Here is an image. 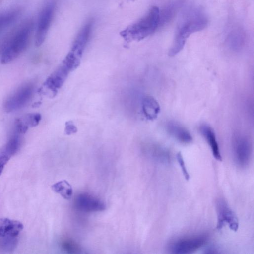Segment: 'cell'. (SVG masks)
I'll use <instances>...</instances> for the list:
<instances>
[{"label":"cell","instance_id":"6da1fadb","mask_svg":"<svg viewBox=\"0 0 254 254\" xmlns=\"http://www.w3.org/2000/svg\"><path fill=\"white\" fill-rule=\"evenodd\" d=\"M208 22V18L201 8L192 6L188 8L178 24L168 52L169 56L173 57L179 53L184 48L188 38L191 34L205 29Z\"/></svg>","mask_w":254,"mask_h":254},{"label":"cell","instance_id":"7a4b0ae2","mask_svg":"<svg viewBox=\"0 0 254 254\" xmlns=\"http://www.w3.org/2000/svg\"><path fill=\"white\" fill-rule=\"evenodd\" d=\"M159 19V8L153 6L142 18L122 31L121 35L128 42L143 40L158 29Z\"/></svg>","mask_w":254,"mask_h":254},{"label":"cell","instance_id":"3957f363","mask_svg":"<svg viewBox=\"0 0 254 254\" xmlns=\"http://www.w3.org/2000/svg\"><path fill=\"white\" fill-rule=\"evenodd\" d=\"M33 23L22 25L5 44L1 56V62L5 64L13 61L26 48L32 31Z\"/></svg>","mask_w":254,"mask_h":254},{"label":"cell","instance_id":"277c9868","mask_svg":"<svg viewBox=\"0 0 254 254\" xmlns=\"http://www.w3.org/2000/svg\"><path fill=\"white\" fill-rule=\"evenodd\" d=\"M34 91V86L32 83H27L20 87L5 101V111L11 113L23 108L31 99Z\"/></svg>","mask_w":254,"mask_h":254},{"label":"cell","instance_id":"5b68a950","mask_svg":"<svg viewBox=\"0 0 254 254\" xmlns=\"http://www.w3.org/2000/svg\"><path fill=\"white\" fill-rule=\"evenodd\" d=\"M215 205L217 229L220 230L227 224L232 230L237 231L239 227L238 218L227 202L223 198H218L216 201Z\"/></svg>","mask_w":254,"mask_h":254},{"label":"cell","instance_id":"8992f818","mask_svg":"<svg viewBox=\"0 0 254 254\" xmlns=\"http://www.w3.org/2000/svg\"><path fill=\"white\" fill-rule=\"evenodd\" d=\"M232 151L234 160L239 166L245 167L249 164L252 148L247 137L242 135L235 136L233 140Z\"/></svg>","mask_w":254,"mask_h":254},{"label":"cell","instance_id":"52a82bcc","mask_svg":"<svg viewBox=\"0 0 254 254\" xmlns=\"http://www.w3.org/2000/svg\"><path fill=\"white\" fill-rule=\"evenodd\" d=\"M207 238L205 234H200L182 238L173 244L171 252L177 254L191 253L204 245Z\"/></svg>","mask_w":254,"mask_h":254},{"label":"cell","instance_id":"ba28073f","mask_svg":"<svg viewBox=\"0 0 254 254\" xmlns=\"http://www.w3.org/2000/svg\"><path fill=\"white\" fill-rule=\"evenodd\" d=\"M54 12L53 4L47 5L41 11L38 19L35 36V45L41 46L44 42L50 26Z\"/></svg>","mask_w":254,"mask_h":254},{"label":"cell","instance_id":"9c48e42d","mask_svg":"<svg viewBox=\"0 0 254 254\" xmlns=\"http://www.w3.org/2000/svg\"><path fill=\"white\" fill-rule=\"evenodd\" d=\"M75 207L84 212L102 211L106 209V204L101 200L87 193L78 194L74 199Z\"/></svg>","mask_w":254,"mask_h":254},{"label":"cell","instance_id":"30bf717a","mask_svg":"<svg viewBox=\"0 0 254 254\" xmlns=\"http://www.w3.org/2000/svg\"><path fill=\"white\" fill-rule=\"evenodd\" d=\"M21 142L19 134L15 133L0 148V176L5 165L19 149Z\"/></svg>","mask_w":254,"mask_h":254},{"label":"cell","instance_id":"8fae6325","mask_svg":"<svg viewBox=\"0 0 254 254\" xmlns=\"http://www.w3.org/2000/svg\"><path fill=\"white\" fill-rule=\"evenodd\" d=\"M185 0H173L159 8V28L164 27L174 19Z\"/></svg>","mask_w":254,"mask_h":254},{"label":"cell","instance_id":"7c38bea8","mask_svg":"<svg viewBox=\"0 0 254 254\" xmlns=\"http://www.w3.org/2000/svg\"><path fill=\"white\" fill-rule=\"evenodd\" d=\"M92 23L89 21L80 29L72 44L71 53L80 58L89 41L92 30Z\"/></svg>","mask_w":254,"mask_h":254},{"label":"cell","instance_id":"4fadbf2b","mask_svg":"<svg viewBox=\"0 0 254 254\" xmlns=\"http://www.w3.org/2000/svg\"><path fill=\"white\" fill-rule=\"evenodd\" d=\"M70 71L63 64L45 81L44 85L53 93H56L66 80Z\"/></svg>","mask_w":254,"mask_h":254},{"label":"cell","instance_id":"5bb4252c","mask_svg":"<svg viewBox=\"0 0 254 254\" xmlns=\"http://www.w3.org/2000/svg\"><path fill=\"white\" fill-rule=\"evenodd\" d=\"M167 132L176 140L185 144L192 141V137L189 131L176 122L170 121L165 126Z\"/></svg>","mask_w":254,"mask_h":254},{"label":"cell","instance_id":"9a60e30c","mask_svg":"<svg viewBox=\"0 0 254 254\" xmlns=\"http://www.w3.org/2000/svg\"><path fill=\"white\" fill-rule=\"evenodd\" d=\"M246 34L240 27H237L230 31L226 39V44L228 48L235 52L241 51L245 46Z\"/></svg>","mask_w":254,"mask_h":254},{"label":"cell","instance_id":"2e32d148","mask_svg":"<svg viewBox=\"0 0 254 254\" xmlns=\"http://www.w3.org/2000/svg\"><path fill=\"white\" fill-rule=\"evenodd\" d=\"M23 229V225L19 221L0 218V237H17Z\"/></svg>","mask_w":254,"mask_h":254},{"label":"cell","instance_id":"e0dca14e","mask_svg":"<svg viewBox=\"0 0 254 254\" xmlns=\"http://www.w3.org/2000/svg\"><path fill=\"white\" fill-rule=\"evenodd\" d=\"M41 119V116L39 113L29 114L18 118L15 122V133H25L30 127L37 126Z\"/></svg>","mask_w":254,"mask_h":254},{"label":"cell","instance_id":"ac0fdd59","mask_svg":"<svg viewBox=\"0 0 254 254\" xmlns=\"http://www.w3.org/2000/svg\"><path fill=\"white\" fill-rule=\"evenodd\" d=\"M199 130L211 148L213 157L217 160L221 161L222 158L214 130L206 124L201 125Z\"/></svg>","mask_w":254,"mask_h":254},{"label":"cell","instance_id":"d6986e66","mask_svg":"<svg viewBox=\"0 0 254 254\" xmlns=\"http://www.w3.org/2000/svg\"><path fill=\"white\" fill-rule=\"evenodd\" d=\"M144 152L146 154L158 162L168 163L170 162L169 152L163 147L156 144H149L145 146Z\"/></svg>","mask_w":254,"mask_h":254},{"label":"cell","instance_id":"ffe728a7","mask_svg":"<svg viewBox=\"0 0 254 254\" xmlns=\"http://www.w3.org/2000/svg\"><path fill=\"white\" fill-rule=\"evenodd\" d=\"M142 109L145 118L151 121L156 119L160 112L159 104L154 98L150 96L143 98Z\"/></svg>","mask_w":254,"mask_h":254},{"label":"cell","instance_id":"44dd1931","mask_svg":"<svg viewBox=\"0 0 254 254\" xmlns=\"http://www.w3.org/2000/svg\"><path fill=\"white\" fill-rule=\"evenodd\" d=\"M52 190L65 199H70L73 194V189L65 180L59 181L51 186Z\"/></svg>","mask_w":254,"mask_h":254},{"label":"cell","instance_id":"7402d4cb","mask_svg":"<svg viewBox=\"0 0 254 254\" xmlns=\"http://www.w3.org/2000/svg\"><path fill=\"white\" fill-rule=\"evenodd\" d=\"M60 246L65 252L70 254H78L82 253L80 246L73 240L64 238L61 240Z\"/></svg>","mask_w":254,"mask_h":254},{"label":"cell","instance_id":"603a6c76","mask_svg":"<svg viewBox=\"0 0 254 254\" xmlns=\"http://www.w3.org/2000/svg\"><path fill=\"white\" fill-rule=\"evenodd\" d=\"M18 243L17 237H0V248L6 252L14 250Z\"/></svg>","mask_w":254,"mask_h":254},{"label":"cell","instance_id":"cb8c5ba5","mask_svg":"<svg viewBox=\"0 0 254 254\" xmlns=\"http://www.w3.org/2000/svg\"><path fill=\"white\" fill-rule=\"evenodd\" d=\"M80 59L72 53L69 52L64 60L62 64L70 71H71L76 68L79 65Z\"/></svg>","mask_w":254,"mask_h":254},{"label":"cell","instance_id":"d4e9b609","mask_svg":"<svg viewBox=\"0 0 254 254\" xmlns=\"http://www.w3.org/2000/svg\"><path fill=\"white\" fill-rule=\"evenodd\" d=\"M176 158L178 163L179 164L182 170L183 175L186 180H189L190 179V175L186 169L185 162L180 152H178L176 155Z\"/></svg>","mask_w":254,"mask_h":254},{"label":"cell","instance_id":"484cf974","mask_svg":"<svg viewBox=\"0 0 254 254\" xmlns=\"http://www.w3.org/2000/svg\"><path fill=\"white\" fill-rule=\"evenodd\" d=\"M77 131L76 126L72 121H68L65 123V132L67 135L75 133Z\"/></svg>","mask_w":254,"mask_h":254},{"label":"cell","instance_id":"4316f807","mask_svg":"<svg viewBox=\"0 0 254 254\" xmlns=\"http://www.w3.org/2000/svg\"><path fill=\"white\" fill-rule=\"evenodd\" d=\"M205 254H218L220 253L219 249L215 246H209L204 250Z\"/></svg>","mask_w":254,"mask_h":254},{"label":"cell","instance_id":"83f0119b","mask_svg":"<svg viewBox=\"0 0 254 254\" xmlns=\"http://www.w3.org/2000/svg\"><path fill=\"white\" fill-rule=\"evenodd\" d=\"M132 0V1H133V0Z\"/></svg>","mask_w":254,"mask_h":254}]
</instances>
